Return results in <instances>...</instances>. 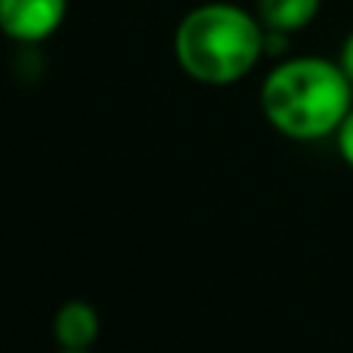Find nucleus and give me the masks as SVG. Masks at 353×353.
I'll return each instance as SVG.
<instances>
[{
	"mask_svg": "<svg viewBox=\"0 0 353 353\" xmlns=\"http://www.w3.org/2000/svg\"><path fill=\"white\" fill-rule=\"evenodd\" d=\"M353 109L344 68L323 56H294L270 68L261 84V112L282 137L316 143L335 137Z\"/></svg>",
	"mask_w": 353,
	"mask_h": 353,
	"instance_id": "1",
	"label": "nucleus"
},
{
	"mask_svg": "<svg viewBox=\"0 0 353 353\" xmlns=\"http://www.w3.org/2000/svg\"><path fill=\"white\" fill-rule=\"evenodd\" d=\"M267 53V28L257 12L226 0L199 3L174 31V56L192 81L226 87L254 72Z\"/></svg>",
	"mask_w": 353,
	"mask_h": 353,
	"instance_id": "2",
	"label": "nucleus"
},
{
	"mask_svg": "<svg viewBox=\"0 0 353 353\" xmlns=\"http://www.w3.org/2000/svg\"><path fill=\"white\" fill-rule=\"evenodd\" d=\"M65 16L68 0H0V31L16 43H43Z\"/></svg>",
	"mask_w": 353,
	"mask_h": 353,
	"instance_id": "3",
	"label": "nucleus"
},
{
	"mask_svg": "<svg viewBox=\"0 0 353 353\" xmlns=\"http://www.w3.org/2000/svg\"><path fill=\"white\" fill-rule=\"evenodd\" d=\"M53 338L65 350H93L99 338V313L90 301H65L53 316Z\"/></svg>",
	"mask_w": 353,
	"mask_h": 353,
	"instance_id": "4",
	"label": "nucleus"
},
{
	"mask_svg": "<svg viewBox=\"0 0 353 353\" xmlns=\"http://www.w3.org/2000/svg\"><path fill=\"white\" fill-rule=\"evenodd\" d=\"M319 6L323 0H257L254 12L267 31L294 34V31H304L319 16Z\"/></svg>",
	"mask_w": 353,
	"mask_h": 353,
	"instance_id": "5",
	"label": "nucleus"
},
{
	"mask_svg": "<svg viewBox=\"0 0 353 353\" xmlns=\"http://www.w3.org/2000/svg\"><path fill=\"white\" fill-rule=\"evenodd\" d=\"M335 143H338V155L344 159V165L353 168V109L347 112V118L341 121V128H338Z\"/></svg>",
	"mask_w": 353,
	"mask_h": 353,
	"instance_id": "6",
	"label": "nucleus"
},
{
	"mask_svg": "<svg viewBox=\"0 0 353 353\" xmlns=\"http://www.w3.org/2000/svg\"><path fill=\"white\" fill-rule=\"evenodd\" d=\"M338 65L344 68V74L350 78V84H353V31L347 37H344V43H341V53H338Z\"/></svg>",
	"mask_w": 353,
	"mask_h": 353,
	"instance_id": "7",
	"label": "nucleus"
},
{
	"mask_svg": "<svg viewBox=\"0 0 353 353\" xmlns=\"http://www.w3.org/2000/svg\"><path fill=\"white\" fill-rule=\"evenodd\" d=\"M59 353H93V350H65V347H59Z\"/></svg>",
	"mask_w": 353,
	"mask_h": 353,
	"instance_id": "8",
	"label": "nucleus"
}]
</instances>
